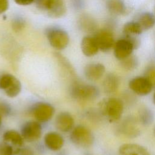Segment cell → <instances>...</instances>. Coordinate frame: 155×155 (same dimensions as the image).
I'll use <instances>...</instances> for the list:
<instances>
[{
  "mask_svg": "<svg viewBox=\"0 0 155 155\" xmlns=\"http://www.w3.org/2000/svg\"><path fill=\"white\" fill-rule=\"evenodd\" d=\"M12 28L16 32L21 31L25 27V21L21 18L16 17L12 21Z\"/></svg>",
  "mask_w": 155,
  "mask_h": 155,
  "instance_id": "obj_28",
  "label": "cell"
},
{
  "mask_svg": "<svg viewBox=\"0 0 155 155\" xmlns=\"http://www.w3.org/2000/svg\"><path fill=\"white\" fill-rule=\"evenodd\" d=\"M137 22L142 31L148 30L155 25V16L152 13L143 12L140 15Z\"/></svg>",
  "mask_w": 155,
  "mask_h": 155,
  "instance_id": "obj_21",
  "label": "cell"
},
{
  "mask_svg": "<svg viewBox=\"0 0 155 155\" xmlns=\"http://www.w3.org/2000/svg\"><path fill=\"white\" fill-rule=\"evenodd\" d=\"M74 124V118L70 113L66 111L59 113L54 120L56 128L61 132L65 133L72 130Z\"/></svg>",
  "mask_w": 155,
  "mask_h": 155,
  "instance_id": "obj_12",
  "label": "cell"
},
{
  "mask_svg": "<svg viewBox=\"0 0 155 155\" xmlns=\"http://www.w3.org/2000/svg\"><path fill=\"white\" fill-rule=\"evenodd\" d=\"M71 141L76 146L82 148L91 147L94 140L91 131L86 127L79 125L73 128L70 134Z\"/></svg>",
  "mask_w": 155,
  "mask_h": 155,
  "instance_id": "obj_3",
  "label": "cell"
},
{
  "mask_svg": "<svg viewBox=\"0 0 155 155\" xmlns=\"http://www.w3.org/2000/svg\"><path fill=\"white\" fill-rule=\"evenodd\" d=\"M0 89L9 97L17 96L22 90L20 81L13 74H3L0 76Z\"/></svg>",
  "mask_w": 155,
  "mask_h": 155,
  "instance_id": "obj_5",
  "label": "cell"
},
{
  "mask_svg": "<svg viewBox=\"0 0 155 155\" xmlns=\"http://www.w3.org/2000/svg\"><path fill=\"white\" fill-rule=\"evenodd\" d=\"M99 50L107 52L114 47L115 42L113 33L110 29H101L96 31L93 36Z\"/></svg>",
  "mask_w": 155,
  "mask_h": 155,
  "instance_id": "obj_8",
  "label": "cell"
},
{
  "mask_svg": "<svg viewBox=\"0 0 155 155\" xmlns=\"http://www.w3.org/2000/svg\"><path fill=\"white\" fill-rule=\"evenodd\" d=\"M119 155H150L147 150L138 144L125 143L119 149Z\"/></svg>",
  "mask_w": 155,
  "mask_h": 155,
  "instance_id": "obj_17",
  "label": "cell"
},
{
  "mask_svg": "<svg viewBox=\"0 0 155 155\" xmlns=\"http://www.w3.org/2000/svg\"><path fill=\"white\" fill-rule=\"evenodd\" d=\"M99 88L93 85L74 82L71 87V96L81 101H91L99 96Z\"/></svg>",
  "mask_w": 155,
  "mask_h": 155,
  "instance_id": "obj_2",
  "label": "cell"
},
{
  "mask_svg": "<svg viewBox=\"0 0 155 155\" xmlns=\"http://www.w3.org/2000/svg\"><path fill=\"white\" fill-rule=\"evenodd\" d=\"M134 50L131 43L124 38L116 41L114 45V54L116 59L120 61L130 56Z\"/></svg>",
  "mask_w": 155,
  "mask_h": 155,
  "instance_id": "obj_11",
  "label": "cell"
},
{
  "mask_svg": "<svg viewBox=\"0 0 155 155\" xmlns=\"http://www.w3.org/2000/svg\"><path fill=\"white\" fill-rule=\"evenodd\" d=\"M46 36L50 45L56 50H62L69 42V36L63 29L51 27L46 30Z\"/></svg>",
  "mask_w": 155,
  "mask_h": 155,
  "instance_id": "obj_4",
  "label": "cell"
},
{
  "mask_svg": "<svg viewBox=\"0 0 155 155\" xmlns=\"http://www.w3.org/2000/svg\"><path fill=\"white\" fill-rule=\"evenodd\" d=\"M84 155H93V154H90V153H86V154H85Z\"/></svg>",
  "mask_w": 155,
  "mask_h": 155,
  "instance_id": "obj_36",
  "label": "cell"
},
{
  "mask_svg": "<svg viewBox=\"0 0 155 155\" xmlns=\"http://www.w3.org/2000/svg\"><path fill=\"white\" fill-rule=\"evenodd\" d=\"M11 108L7 103L0 104V114L2 116L7 115L10 113Z\"/></svg>",
  "mask_w": 155,
  "mask_h": 155,
  "instance_id": "obj_29",
  "label": "cell"
},
{
  "mask_svg": "<svg viewBox=\"0 0 155 155\" xmlns=\"http://www.w3.org/2000/svg\"><path fill=\"white\" fill-rule=\"evenodd\" d=\"M120 61V66L124 69L128 71H131L136 68L139 62L137 57L131 54Z\"/></svg>",
  "mask_w": 155,
  "mask_h": 155,
  "instance_id": "obj_25",
  "label": "cell"
},
{
  "mask_svg": "<svg viewBox=\"0 0 155 155\" xmlns=\"http://www.w3.org/2000/svg\"><path fill=\"white\" fill-rule=\"evenodd\" d=\"M81 48L83 54L87 56H93L97 54L99 50L98 46L93 36H84L81 43Z\"/></svg>",
  "mask_w": 155,
  "mask_h": 155,
  "instance_id": "obj_16",
  "label": "cell"
},
{
  "mask_svg": "<svg viewBox=\"0 0 155 155\" xmlns=\"http://www.w3.org/2000/svg\"><path fill=\"white\" fill-rule=\"evenodd\" d=\"M42 133V126L37 120H28L21 127V134L24 140L35 142L41 137Z\"/></svg>",
  "mask_w": 155,
  "mask_h": 155,
  "instance_id": "obj_7",
  "label": "cell"
},
{
  "mask_svg": "<svg viewBox=\"0 0 155 155\" xmlns=\"http://www.w3.org/2000/svg\"><path fill=\"white\" fill-rule=\"evenodd\" d=\"M142 31L140 26L137 21H130L125 23L122 30L124 35L127 36H137L141 34Z\"/></svg>",
  "mask_w": 155,
  "mask_h": 155,
  "instance_id": "obj_23",
  "label": "cell"
},
{
  "mask_svg": "<svg viewBox=\"0 0 155 155\" xmlns=\"http://www.w3.org/2000/svg\"><path fill=\"white\" fill-rule=\"evenodd\" d=\"M145 77L150 81L153 87H155V65H152L147 68L145 71Z\"/></svg>",
  "mask_w": 155,
  "mask_h": 155,
  "instance_id": "obj_27",
  "label": "cell"
},
{
  "mask_svg": "<svg viewBox=\"0 0 155 155\" xmlns=\"http://www.w3.org/2000/svg\"><path fill=\"white\" fill-rule=\"evenodd\" d=\"M3 140L10 143L12 145L20 148L23 146L24 139L22 137L21 133L15 130H9L4 132L2 136Z\"/></svg>",
  "mask_w": 155,
  "mask_h": 155,
  "instance_id": "obj_19",
  "label": "cell"
},
{
  "mask_svg": "<svg viewBox=\"0 0 155 155\" xmlns=\"http://www.w3.org/2000/svg\"><path fill=\"white\" fill-rule=\"evenodd\" d=\"M45 146L51 151H58L61 150L64 144L63 137L55 131L48 132L44 138Z\"/></svg>",
  "mask_w": 155,
  "mask_h": 155,
  "instance_id": "obj_13",
  "label": "cell"
},
{
  "mask_svg": "<svg viewBox=\"0 0 155 155\" xmlns=\"http://www.w3.org/2000/svg\"><path fill=\"white\" fill-rule=\"evenodd\" d=\"M2 124V115L0 114V127Z\"/></svg>",
  "mask_w": 155,
  "mask_h": 155,
  "instance_id": "obj_34",
  "label": "cell"
},
{
  "mask_svg": "<svg viewBox=\"0 0 155 155\" xmlns=\"http://www.w3.org/2000/svg\"><path fill=\"white\" fill-rule=\"evenodd\" d=\"M9 7L8 0H0V14L5 12Z\"/></svg>",
  "mask_w": 155,
  "mask_h": 155,
  "instance_id": "obj_32",
  "label": "cell"
},
{
  "mask_svg": "<svg viewBox=\"0 0 155 155\" xmlns=\"http://www.w3.org/2000/svg\"><path fill=\"white\" fill-rule=\"evenodd\" d=\"M46 11L49 16L54 18H61L66 13L64 0H49Z\"/></svg>",
  "mask_w": 155,
  "mask_h": 155,
  "instance_id": "obj_15",
  "label": "cell"
},
{
  "mask_svg": "<svg viewBox=\"0 0 155 155\" xmlns=\"http://www.w3.org/2000/svg\"><path fill=\"white\" fill-rule=\"evenodd\" d=\"M101 114L110 122L118 120L124 111L123 102L118 98L111 97L102 101L100 104Z\"/></svg>",
  "mask_w": 155,
  "mask_h": 155,
  "instance_id": "obj_1",
  "label": "cell"
},
{
  "mask_svg": "<svg viewBox=\"0 0 155 155\" xmlns=\"http://www.w3.org/2000/svg\"><path fill=\"white\" fill-rule=\"evenodd\" d=\"M130 88L136 94L140 96L148 94L153 88L150 81L145 76H138L133 78L129 82Z\"/></svg>",
  "mask_w": 155,
  "mask_h": 155,
  "instance_id": "obj_9",
  "label": "cell"
},
{
  "mask_svg": "<svg viewBox=\"0 0 155 155\" xmlns=\"http://www.w3.org/2000/svg\"><path fill=\"white\" fill-rule=\"evenodd\" d=\"M139 118L141 124L145 126L149 125L154 120L153 112L150 108L147 107H143L139 110Z\"/></svg>",
  "mask_w": 155,
  "mask_h": 155,
  "instance_id": "obj_24",
  "label": "cell"
},
{
  "mask_svg": "<svg viewBox=\"0 0 155 155\" xmlns=\"http://www.w3.org/2000/svg\"><path fill=\"white\" fill-rule=\"evenodd\" d=\"M120 79L114 73H108L104 78L102 82V88L104 91L107 94L114 93L119 88Z\"/></svg>",
  "mask_w": 155,
  "mask_h": 155,
  "instance_id": "obj_18",
  "label": "cell"
},
{
  "mask_svg": "<svg viewBox=\"0 0 155 155\" xmlns=\"http://www.w3.org/2000/svg\"><path fill=\"white\" fill-rule=\"evenodd\" d=\"M108 10L113 15H123L126 13L127 8L123 0H108L106 3Z\"/></svg>",
  "mask_w": 155,
  "mask_h": 155,
  "instance_id": "obj_20",
  "label": "cell"
},
{
  "mask_svg": "<svg viewBox=\"0 0 155 155\" xmlns=\"http://www.w3.org/2000/svg\"><path fill=\"white\" fill-rule=\"evenodd\" d=\"M105 71L104 65L101 63H90L84 70L85 78L90 81H95L102 78Z\"/></svg>",
  "mask_w": 155,
  "mask_h": 155,
  "instance_id": "obj_14",
  "label": "cell"
},
{
  "mask_svg": "<svg viewBox=\"0 0 155 155\" xmlns=\"http://www.w3.org/2000/svg\"><path fill=\"white\" fill-rule=\"evenodd\" d=\"M19 149L14 148L12 145L7 142H0V155H16Z\"/></svg>",
  "mask_w": 155,
  "mask_h": 155,
  "instance_id": "obj_26",
  "label": "cell"
},
{
  "mask_svg": "<svg viewBox=\"0 0 155 155\" xmlns=\"http://www.w3.org/2000/svg\"><path fill=\"white\" fill-rule=\"evenodd\" d=\"M153 102H154V104L155 105V92H154V95H153Z\"/></svg>",
  "mask_w": 155,
  "mask_h": 155,
  "instance_id": "obj_35",
  "label": "cell"
},
{
  "mask_svg": "<svg viewBox=\"0 0 155 155\" xmlns=\"http://www.w3.org/2000/svg\"><path fill=\"white\" fill-rule=\"evenodd\" d=\"M55 112L54 108L50 104L44 102L35 103L31 108V113L36 120L39 122H46L50 120Z\"/></svg>",
  "mask_w": 155,
  "mask_h": 155,
  "instance_id": "obj_6",
  "label": "cell"
},
{
  "mask_svg": "<svg viewBox=\"0 0 155 155\" xmlns=\"http://www.w3.org/2000/svg\"><path fill=\"white\" fill-rule=\"evenodd\" d=\"M49 0H35L37 7L42 10H46Z\"/></svg>",
  "mask_w": 155,
  "mask_h": 155,
  "instance_id": "obj_31",
  "label": "cell"
},
{
  "mask_svg": "<svg viewBox=\"0 0 155 155\" xmlns=\"http://www.w3.org/2000/svg\"><path fill=\"white\" fill-rule=\"evenodd\" d=\"M15 2L21 5H27L33 3L35 0H14Z\"/></svg>",
  "mask_w": 155,
  "mask_h": 155,
  "instance_id": "obj_33",
  "label": "cell"
},
{
  "mask_svg": "<svg viewBox=\"0 0 155 155\" xmlns=\"http://www.w3.org/2000/svg\"><path fill=\"white\" fill-rule=\"evenodd\" d=\"M154 136H155V127H154Z\"/></svg>",
  "mask_w": 155,
  "mask_h": 155,
  "instance_id": "obj_37",
  "label": "cell"
},
{
  "mask_svg": "<svg viewBox=\"0 0 155 155\" xmlns=\"http://www.w3.org/2000/svg\"><path fill=\"white\" fill-rule=\"evenodd\" d=\"M79 25L81 30L87 32H93L95 31L96 28L95 21L88 15H84L80 18Z\"/></svg>",
  "mask_w": 155,
  "mask_h": 155,
  "instance_id": "obj_22",
  "label": "cell"
},
{
  "mask_svg": "<svg viewBox=\"0 0 155 155\" xmlns=\"http://www.w3.org/2000/svg\"><path fill=\"white\" fill-rule=\"evenodd\" d=\"M118 131L120 134L130 138H134L139 135L140 131L137 126V122L132 116L125 118L119 125Z\"/></svg>",
  "mask_w": 155,
  "mask_h": 155,
  "instance_id": "obj_10",
  "label": "cell"
},
{
  "mask_svg": "<svg viewBox=\"0 0 155 155\" xmlns=\"http://www.w3.org/2000/svg\"><path fill=\"white\" fill-rule=\"evenodd\" d=\"M16 155H34V152L30 148H19Z\"/></svg>",
  "mask_w": 155,
  "mask_h": 155,
  "instance_id": "obj_30",
  "label": "cell"
}]
</instances>
